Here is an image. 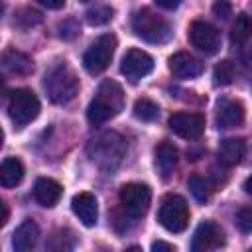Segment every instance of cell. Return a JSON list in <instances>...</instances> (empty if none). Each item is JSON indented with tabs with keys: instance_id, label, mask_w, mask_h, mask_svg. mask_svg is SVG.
Returning <instances> with one entry per match:
<instances>
[{
	"instance_id": "cell-22",
	"label": "cell",
	"mask_w": 252,
	"mask_h": 252,
	"mask_svg": "<svg viewBox=\"0 0 252 252\" xmlns=\"http://www.w3.org/2000/svg\"><path fill=\"white\" fill-rule=\"evenodd\" d=\"M24 179V165L18 158H6L0 165V185L2 187H16Z\"/></svg>"
},
{
	"instance_id": "cell-21",
	"label": "cell",
	"mask_w": 252,
	"mask_h": 252,
	"mask_svg": "<svg viewBox=\"0 0 252 252\" xmlns=\"http://www.w3.org/2000/svg\"><path fill=\"white\" fill-rule=\"evenodd\" d=\"M75 244H77L75 234L69 228H57L47 236L43 244V252H73Z\"/></svg>"
},
{
	"instance_id": "cell-32",
	"label": "cell",
	"mask_w": 252,
	"mask_h": 252,
	"mask_svg": "<svg viewBox=\"0 0 252 252\" xmlns=\"http://www.w3.org/2000/svg\"><path fill=\"white\" fill-rule=\"evenodd\" d=\"M152 252H175V248L165 240H156L152 244Z\"/></svg>"
},
{
	"instance_id": "cell-29",
	"label": "cell",
	"mask_w": 252,
	"mask_h": 252,
	"mask_svg": "<svg viewBox=\"0 0 252 252\" xmlns=\"http://www.w3.org/2000/svg\"><path fill=\"white\" fill-rule=\"evenodd\" d=\"M236 224L244 232H252V207H242L236 215Z\"/></svg>"
},
{
	"instance_id": "cell-7",
	"label": "cell",
	"mask_w": 252,
	"mask_h": 252,
	"mask_svg": "<svg viewBox=\"0 0 252 252\" xmlns=\"http://www.w3.org/2000/svg\"><path fill=\"white\" fill-rule=\"evenodd\" d=\"M114 49H116V35L114 33H102L100 37H96L94 43L83 55V67L87 69V73H91V75L102 73L110 65Z\"/></svg>"
},
{
	"instance_id": "cell-26",
	"label": "cell",
	"mask_w": 252,
	"mask_h": 252,
	"mask_svg": "<svg viewBox=\"0 0 252 252\" xmlns=\"http://www.w3.org/2000/svg\"><path fill=\"white\" fill-rule=\"evenodd\" d=\"M234 75H236L234 63L228 61V59H224V61H220V63L215 67V71H213V83H215L217 87H226V85L232 83Z\"/></svg>"
},
{
	"instance_id": "cell-19",
	"label": "cell",
	"mask_w": 252,
	"mask_h": 252,
	"mask_svg": "<svg viewBox=\"0 0 252 252\" xmlns=\"http://www.w3.org/2000/svg\"><path fill=\"white\" fill-rule=\"evenodd\" d=\"M61 185L51 179V177H39L33 185V199L41 205V207H55L57 201L61 199Z\"/></svg>"
},
{
	"instance_id": "cell-13",
	"label": "cell",
	"mask_w": 252,
	"mask_h": 252,
	"mask_svg": "<svg viewBox=\"0 0 252 252\" xmlns=\"http://www.w3.org/2000/svg\"><path fill=\"white\" fill-rule=\"evenodd\" d=\"M217 126L219 128H236L244 122V104L236 98H222L217 104Z\"/></svg>"
},
{
	"instance_id": "cell-31",
	"label": "cell",
	"mask_w": 252,
	"mask_h": 252,
	"mask_svg": "<svg viewBox=\"0 0 252 252\" xmlns=\"http://www.w3.org/2000/svg\"><path fill=\"white\" fill-rule=\"evenodd\" d=\"M230 12H232V8H230L228 2H215V4H213V14H215L219 20H226V18L230 16Z\"/></svg>"
},
{
	"instance_id": "cell-10",
	"label": "cell",
	"mask_w": 252,
	"mask_h": 252,
	"mask_svg": "<svg viewBox=\"0 0 252 252\" xmlns=\"http://www.w3.org/2000/svg\"><path fill=\"white\" fill-rule=\"evenodd\" d=\"M154 71V59L150 53L142 51V49H128L120 61V73L130 81V83H138L140 79H144L146 75H150Z\"/></svg>"
},
{
	"instance_id": "cell-3",
	"label": "cell",
	"mask_w": 252,
	"mask_h": 252,
	"mask_svg": "<svg viewBox=\"0 0 252 252\" xmlns=\"http://www.w3.org/2000/svg\"><path fill=\"white\" fill-rule=\"evenodd\" d=\"M132 32L148 43H165V41H169V37L173 33L169 22L163 16L152 12L150 8H142V10L134 12Z\"/></svg>"
},
{
	"instance_id": "cell-4",
	"label": "cell",
	"mask_w": 252,
	"mask_h": 252,
	"mask_svg": "<svg viewBox=\"0 0 252 252\" xmlns=\"http://www.w3.org/2000/svg\"><path fill=\"white\" fill-rule=\"evenodd\" d=\"M87 152L89 158L102 169H114L126 152V144L116 132H104L91 140Z\"/></svg>"
},
{
	"instance_id": "cell-35",
	"label": "cell",
	"mask_w": 252,
	"mask_h": 252,
	"mask_svg": "<svg viewBox=\"0 0 252 252\" xmlns=\"http://www.w3.org/2000/svg\"><path fill=\"white\" fill-rule=\"evenodd\" d=\"M242 61L246 65H252V45H248L244 51H242Z\"/></svg>"
},
{
	"instance_id": "cell-16",
	"label": "cell",
	"mask_w": 252,
	"mask_h": 252,
	"mask_svg": "<svg viewBox=\"0 0 252 252\" xmlns=\"http://www.w3.org/2000/svg\"><path fill=\"white\" fill-rule=\"evenodd\" d=\"M37 236H39V226L35 224V220L26 219L12 234L14 252H32L37 242Z\"/></svg>"
},
{
	"instance_id": "cell-28",
	"label": "cell",
	"mask_w": 252,
	"mask_h": 252,
	"mask_svg": "<svg viewBox=\"0 0 252 252\" xmlns=\"http://www.w3.org/2000/svg\"><path fill=\"white\" fill-rule=\"evenodd\" d=\"M39 22H41V14L37 10H33V8H22L16 14V24L22 26V28H32V26H35Z\"/></svg>"
},
{
	"instance_id": "cell-6",
	"label": "cell",
	"mask_w": 252,
	"mask_h": 252,
	"mask_svg": "<svg viewBox=\"0 0 252 252\" xmlns=\"http://www.w3.org/2000/svg\"><path fill=\"white\" fill-rule=\"evenodd\" d=\"M8 114H10V120L18 128H22L37 118L39 98L30 89H16L8 96Z\"/></svg>"
},
{
	"instance_id": "cell-12",
	"label": "cell",
	"mask_w": 252,
	"mask_h": 252,
	"mask_svg": "<svg viewBox=\"0 0 252 252\" xmlns=\"http://www.w3.org/2000/svg\"><path fill=\"white\" fill-rule=\"evenodd\" d=\"M169 128L179 138L197 140L205 132V116L199 112H175L169 116Z\"/></svg>"
},
{
	"instance_id": "cell-20",
	"label": "cell",
	"mask_w": 252,
	"mask_h": 252,
	"mask_svg": "<svg viewBox=\"0 0 252 252\" xmlns=\"http://www.w3.org/2000/svg\"><path fill=\"white\" fill-rule=\"evenodd\" d=\"M2 65L6 71H10L14 75H30L33 71L32 57L18 51V49H6L2 53Z\"/></svg>"
},
{
	"instance_id": "cell-24",
	"label": "cell",
	"mask_w": 252,
	"mask_h": 252,
	"mask_svg": "<svg viewBox=\"0 0 252 252\" xmlns=\"http://www.w3.org/2000/svg\"><path fill=\"white\" fill-rule=\"evenodd\" d=\"M114 18V8L108 4H94L85 12V20L91 26H104Z\"/></svg>"
},
{
	"instance_id": "cell-8",
	"label": "cell",
	"mask_w": 252,
	"mask_h": 252,
	"mask_svg": "<svg viewBox=\"0 0 252 252\" xmlns=\"http://www.w3.org/2000/svg\"><path fill=\"white\" fill-rule=\"evenodd\" d=\"M118 197H120V205L124 207V211L130 217L138 219L146 215L150 201H152V191L146 183H126L122 185Z\"/></svg>"
},
{
	"instance_id": "cell-1",
	"label": "cell",
	"mask_w": 252,
	"mask_h": 252,
	"mask_svg": "<svg viewBox=\"0 0 252 252\" xmlns=\"http://www.w3.org/2000/svg\"><path fill=\"white\" fill-rule=\"evenodd\" d=\"M122 108H124L122 87L116 81L106 79L98 85L96 94L93 96V100L87 106V120L93 126H98V124H104L106 120L114 118Z\"/></svg>"
},
{
	"instance_id": "cell-11",
	"label": "cell",
	"mask_w": 252,
	"mask_h": 252,
	"mask_svg": "<svg viewBox=\"0 0 252 252\" xmlns=\"http://www.w3.org/2000/svg\"><path fill=\"white\" fill-rule=\"evenodd\" d=\"M224 244V232L215 220H203L193 232L191 252H211Z\"/></svg>"
},
{
	"instance_id": "cell-15",
	"label": "cell",
	"mask_w": 252,
	"mask_h": 252,
	"mask_svg": "<svg viewBox=\"0 0 252 252\" xmlns=\"http://www.w3.org/2000/svg\"><path fill=\"white\" fill-rule=\"evenodd\" d=\"M169 71L177 79H193L203 73V63L197 57H193L191 53L179 51L169 57Z\"/></svg>"
},
{
	"instance_id": "cell-14",
	"label": "cell",
	"mask_w": 252,
	"mask_h": 252,
	"mask_svg": "<svg viewBox=\"0 0 252 252\" xmlns=\"http://www.w3.org/2000/svg\"><path fill=\"white\" fill-rule=\"evenodd\" d=\"M71 209H73L75 217H77L85 226H94V224H96V219H98V205H96V199H94L93 193H89V191L77 193V195L71 199Z\"/></svg>"
},
{
	"instance_id": "cell-39",
	"label": "cell",
	"mask_w": 252,
	"mask_h": 252,
	"mask_svg": "<svg viewBox=\"0 0 252 252\" xmlns=\"http://www.w3.org/2000/svg\"><path fill=\"white\" fill-rule=\"evenodd\" d=\"M248 252H252V248H250V250H248Z\"/></svg>"
},
{
	"instance_id": "cell-38",
	"label": "cell",
	"mask_w": 252,
	"mask_h": 252,
	"mask_svg": "<svg viewBox=\"0 0 252 252\" xmlns=\"http://www.w3.org/2000/svg\"><path fill=\"white\" fill-rule=\"evenodd\" d=\"M124 252H142V248L140 246H128Z\"/></svg>"
},
{
	"instance_id": "cell-17",
	"label": "cell",
	"mask_w": 252,
	"mask_h": 252,
	"mask_svg": "<svg viewBox=\"0 0 252 252\" xmlns=\"http://www.w3.org/2000/svg\"><path fill=\"white\" fill-rule=\"evenodd\" d=\"M154 163L161 175V179H169L177 165V150L171 142H159L154 150Z\"/></svg>"
},
{
	"instance_id": "cell-30",
	"label": "cell",
	"mask_w": 252,
	"mask_h": 252,
	"mask_svg": "<svg viewBox=\"0 0 252 252\" xmlns=\"http://www.w3.org/2000/svg\"><path fill=\"white\" fill-rule=\"evenodd\" d=\"M77 33H79V24L75 20H65L63 24H59V37L73 39Z\"/></svg>"
},
{
	"instance_id": "cell-36",
	"label": "cell",
	"mask_w": 252,
	"mask_h": 252,
	"mask_svg": "<svg viewBox=\"0 0 252 252\" xmlns=\"http://www.w3.org/2000/svg\"><path fill=\"white\" fill-rule=\"evenodd\" d=\"M242 189H244V193H246V195H250V197H252V175L244 179V183H242Z\"/></svg>"
},
{
	"instance_id": "cell-23",
	"label": "cell",
	"mask_w": 252,
	"mask_h": 252,
	"mask_svg": "<svg viewBox=\"0 0 252 252\" xmlns=\"http://www.w3.org/2000/svg\"><path fill=\"white\" fill-rule=\"evenodd\" d=\"M252 37V18L246 14H238L236 22L232 24V32H230V41L234 45H242L244 41H248Z\"/></svg>"
},
{
	"instance_id": "cell-9",
	"label": "cell",
	"mask_w": 252,
	"mask_h": 252,
	"mask_svg": "<svg viewBox=\"0 0 252 252\" xmlns=\"http://www.w3.org/2000/svg\"><path fill=\"white\" fill-rule=\"evenodd\" d=\"M189 41L205 55H215L220 49V32L209 22L195 20L189 26Z\"/></svg>"
},
{
	"instance_id": "cell-18",
	"label": "cell",
	"mask_w": 252,
	"mask_h": 252,
	"mask_svg": "<svg viewBox=\"0 0 252 252\" xmlns=\"http://www.w3.org/2000/svg\"><path fill=\"white\" fill-rule=\"evenodd\" d=\"M244 154H246V142L242 138H226L219 144V150H217L219 161L226 167L240 163Z\"/></svg>"
},
{
	"instance_id": "cell-5",
	"label": "cell",
	"mask_w": 252,
	"mask_h": 252,
	"mask_svg": "<svg viewBox=\"0 0 252 252\" xmlns=\"http://www.w3.org/2000/svg\"><path fill=\"white\" fill-rule=\"evenodd\" d=\"M159 224L169 232H183L189 224V207L187 201L177 193L163 195L158 209Z\"/></svg>"
},
{
	"instance_id": "cell-27",
	"label": "cell",
	"mask_w": 252,
	"mask_h": 252,
	"mask_svg": "<svg viewBox=\"0 0 252 252\" xmlns=\"http://www.w3.org/2000/svg\"><path fill=\"white\" fill-rule=\"evenodd\" d=\"M187 189L191 191V195L199 201V203H205L209 199V183L205 181V177L201 175H191L187 179Z\"/></svg>"
},
{
	"instance_id": "cell-33",
	"label": "cell",
	"mask_w": 252,
	"mask_h": 252,
	"mask_svg": "<svg viewBox=\"0 0 252 252\" xmlns=\"http://www.w3.org/2000/svg\"><path fill=\"white\" fill-rule=\"evenodd\" d=\"M39 4L47 10H59L65 6V0H39Z\"/></svg>"
},
{
	"instance_id": "cell-37",
	"label": "cell",
	"mask_w": 252,
	"mask_h": 252,
	"mask_svg": "<svg viewBox=\"0 0 252 252\" xmlns=\"http://www.w3.org/2000/svg\"><path fill=\"white\" fill-rule=\"evenodd\" d=\"M0 207H2V224H6V220H8V205L2 201Z\"/></svg>"
},
{
	"instance_id": "cell-25",
	"label": "cell",
	"mask_w": 252,
	"mask_h": 252,
	"mask_svg": "<svg viewBox=\"0 0 252 252\" xmlns=\"http://www.w3.org/2000/svg\"><path fill=\"white\" fill-rule=\"evenodd\" d=\"M158 114H159V106H158L152 98L142 96V98H138V100L134 102V116H136L138 120H142V122H152V120L158 118Z\"/></svg>"
},
{
	"instance_id": "cell-2",
	"label": "cell",
	"mask_w": 252,
	"mask_h": 252,
	"mask_svg": "<svg viewBox=\"0 0 252 252\" xmlns=\"http://www.w3.org/2000/svg\"><path fill=\"white\" fill-rule=\"evenodd\" d=\"M43 89L53 104H67L79 93V79L67 63H57L45 73Z\"/></svg>"
},
{
	"instance_id": "cell-34",
	"label": "cell",
	"mask_w": 252,
	"mask_h": 252,
	"mask_svg": "<svg viewBox=\"0 0 252 252\" xmlns=\"http://www.w3.org/2000/svg\"><path fill=\"white\" fill-rule=\"evenodd\" d=\"M156 6L158 8H165V10H175L179 6L177 0H156Z\"/></svg>"
}]
</instances>
